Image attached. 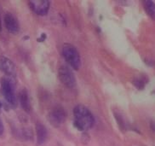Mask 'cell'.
<instances>
[{
    "mask_svg": "<svg viewBox=\"0 0 155 146\" xmlns=\"http://www.w3.org/2000/svg\"><path fill=\"white\" fill-rule=\"evenodd\" d=\"M1 110H2V104H1V102H0V112H1Z\"/></svg>",
    "mask_w": 155,
    "mask_h": 146,
    "instance_id": "19",
    "label": "cell"
},
{
    "mask_svg": "<svg viewBox=\"0 0 155 146\" xmlns=\"http://www.w3.org/2000/svg\"><path fill=\"white\" fill-rule=\"evenodd\" d=\"M143 7L146 11L147 15L150 17L151 19L155 21V3L153 1H150V0H146L143 1Z\"/></svg>",
    "mask_w": 155,
    "mask_h": 146,
    "instance_id": "12",
    "label": "cell"
},
{
    "mask_svg": "<svg viewBox=\"0 0 155 146\" xmlns=\"http://www.w3.org/2000/svg\"><path fill=\"white\" fill-rule=\"evenodd\" d=\"M46 37H47V36H46V34L45 33V32H44V33H42V34H41L40 38H38V39H37V40H38V42H44L46 39Z\"/></svg>",
    "mask_w": 155,
    "mask_h": 146,
    "instance_id": "16",
    "label": "cell"
},
{
    "mask_svg": "<svg viewBox=\"0 0 155 146\" xmlns=\"http://www.w3.org/2000/svg\"><path fill=\"white\" fill-rule=\"evenodd\" d=\"M150 127L153 131L155 132V121H152L150 122Z\"/></svg>",
    "mask_w": 155,
    "mask_h": 146,
    "instance_id": "17",
    "label": "cell"
},
{
    "mask_svg": "<svg viewBox=\"0 0 155 146\" xmlns=\"http://www.w3.org/2000/svg\"><path fill=\"white\" fill-rule=\"evenodd\" d=\"M0 71L9 78L16 76V68L11 60L5 56H0Z\"/></svg>",
    "mask_w": 155,
    "mask_h": 146,
    "instance_id": "6",
    "label": "cell"
},
{
    "mask_svg": "<svg viewBox=\"0 0 155 146\" xmlns=\"http://www.w3.org/2000/svg\"><path fill=\"white\" fill-rule=\"evenodd\" d=\"M147 81L148 80H147L145 76H140V77H137L135 78V79H133L132 84L138 90H143Z\"/></svg>",
    "mask_w": 155,
    "mask_h": 146,
    "instance_id": "14",
    "label": "cell"
},
{
    "mask_svg": "<svg viewBox=\"0 0 155 146\" xmlns=\"http://www.w3.org/2000/svg\"><path fill=\"white\" fill-rule=\"evenodd\" d=\"M67 119V113L61 107H55L48 114L50 123L55 127H58L65 122Z\"/></svg>",
    "mask_w": 155,
    "mask_h": 146,
    "instance_id": "5",
    "label": "cell"
},
{
    "mask_svg": "<svg viewBox=\"0 0 155 146\" xmlns=\"http://www.w3.org/2000/svg\"><path fill=\"white\" fill-rule=\"evenodd\" d=\"M74 121L73 126L78 131L86 132L93 127L95 124L94 115L90 110L84 105H78L73 110Z\"/></svg>",
    "mask_w": 155,
    "mask_h": 146,
    "instance_id": "1",
    "label": "cell"
},
{
    "mask_svg": "<svg viewBox=\"0 0 155 146\" xmlns=\"http://www.w3.org/2000/svg\"><path fill=\"white\" fill-rule=\"evenodd\" d=\"M15 135H16L17 138H20V139H21V140H26V141L32 140V138H33V132H32L31 128L25 127L18 129V130H16Z\"/></svg>",
    "mask_w": 155,
    "mask_h": 146,
    "instance_id": "11",
    "label": "cell"
},
{
    "mask_svg": "<svg viewBox=\"0 0 155 146\" xmlns=\"http://www.w3.org/2000/svg\"><path fill=\"white\" fill-rule=\"evenodd\" d=\"M58 77L61 82L68 88L76 87V78L73 74L72 69L68 66H61L58 69Z\"/></svg>",
    "mask_w": 155,
    "mask_h": 146,
    "instance_id": "4",
    "label": "cell"
},
{
    "mask_svg": "<svg viewBox=\"0 0 155 146\" xmlns=\"http://www.w3.org/2000/svg\"><path fill=\"white\" fill-rule=\"evenodd\" d=\"M61 53L64 59L72 69L78 70L81 67V57L78 50L70 44H65L62 47Z\"/></svg>",
    "mask_w": 155,
    "mask_h": 146,
    "instance_id": "3",
    "label": "cell"
},
{
    "mask_svg": "<svg viewBox=\"0 0 155 146\" xmlns=\"http://www.w3.org/2000/svg\"><path fill=\"white\" fill-rule=\"evenodd\" d=\"M0 92L11 107L17 106V97L15 91V84L11 78L4 77L0 80Z\"/></svg>",
    "mask_w": 155,
    "mask_h": 146,
    "instance_id": "2",
    "label": "cell"
},
{
    "mask_svg": "<svg viewBox=\"0 0 155 146\" xmlns=\"http://www.w3.org/2000/svg\"><path fill=\"white\" fill-rule=\"evenodd\" d=\"M4 22H5L6 29L10 33L17 34L20 32V24H19L18 20L12 14L10 13L5 14L4 17Z\"/></svg>",
    "mask_w": 155,
    "mask_h": 146,
    "instance_id": "8",
    "label": "cell"
},
{
    "mask_svg": "<svg viewBox=\"0 0 155 146\" xmlns=\"http://www.w3.org/2000/svg\"><path fill=\"white\" fill-rule=\"evenodd\" d=\"M29 5L32 11L38 15H46L50 7L48 0H32L29 2Z\"/></svg>",
    "mask_w": 155,
    "mask_h": 146,
    "instance_id": "7",
    "label": "cell"
},
{
    "mask_svg": "<svg viewBox=\"0 0 155 146\" xmlns=\"http://www.w3.org/2000/svg\"><path fill=\"white\" fill-rule=\"evenodd\" d=\"M2 31V20H1V17H0V32Z\"/></svg>",
    "mask_w": 155,
    "mask_h": 146,
    "instance_id": "18",
    "label": "cell"
},
{
    "mask_svg": "<svg viewBox=\"0 0 155 146\" xmlns=\"http://www.w3.org/2000/svg\"><path fill=\"white\" fill-rule=\"evenodd\" d=\"M19 100H20V104H21V106L22 110L25 112H27V113H30L32 109H31V104H30L28 91H27V89H23L20 92Z\"/></svg>",
    "mask_w": 155,
    "mask_h": 146,
    "instance_id": "10",
    "label": "cell"
},
{
    "mask_svg": "<svg viewBox=\"0 0 155 146\" xmlns=\"http://www.w3.org/2000/svg\"><path fill=\"white\" fill-rule=\"evenodd\" d=\"M114 117H115V120H116V121H117V124H118V126L120 128V130L121 131H126L128 128V124L127 122L125 121V120L124 118V116L122 114L119 113V111H116V110H114Z\"/></svg>",
    "mask_w": 155,
    "mask_h": 146,
    "instance_id": "13",
    "label": "cell"
},
{
    "mask_svg": "<svg viewBox=\"0 0 155 146\" xmlns=\"http://www.w3.org/2000/svg\"><path fill=\"white\" fill-rule=\"evenodd\" d=\"M36 134H37V142L39 145L44 144L47 140L48 138V131L45 125L40 122L36 124Z\"/></svg>",
    "mask_w": 155,
    "mask_h": 146,
    "instance_id": "9",
    "label": "cell"
},
{
    "mask_svg": "<svg viewBox=\"0 0 155 146\" xmlns=\"http://www.w3.org/2000/svg\"><path fill=\"white\" fill-rule=\"evenodd\" d=\"M5 132V126H4V123L2 121V120L0 118V136H2Z\"/></svg>",
    "mask_w": 155,
    "mask_h": 146,
    "instance_id": "15",
    "label": "cell"
}]
</instances>
